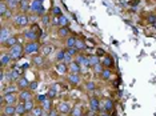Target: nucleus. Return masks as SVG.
Masks as SVG:
<instances>
[{
    "label": "nucleus",
    "instance_id": "obj_44",
    "mask_svg": "<svg viewBox=\"0 0 156 116\" xmlns=\"http://www.w3.org/2000/svg\"><path fill=\"white\" fill-rule=\"evenodd\" d=\"M56 95H58V91H56L55 88H52V87H51V88L48 90V92H47V96L49 97V99H54Z\"/></svg>",
    "mask_w": 156,
    "mask_h": 116
},
{
    "label": "nucleus",
    "instance_id": "obj_10",
    "mask_svg": "<svg viewBox=\"0 0 156 116\" xmlns=\"http://www.w3.org/2000/svg\"><path fill=\"white\" fill-rule=\"evenodd\" d=\"M75 60H76L77 63H79V64H80L81 67H87V68H88V67H91V65H90V58H88L87 55L81 54V52H80V54L75 58Z\"/></svg>",
    "mask_w": 156,
    "mask_h": 116
},
{
    "label": "nucleus",
    "instance_id": "obj_40",
    "mask_svg": "<svg viewBox=\"0 0 156 116\" xmlns=\"http://www.w3.org/2000/svg\"><path fill=\"white\" fill-rule=\"evenodd\" d=\"M73 59H75V58H73V56H71V55L68 54V52L66 51V54H64V59H63V62H64L66 64H69V63H72V62H73Z\"/></svg>",
    "mask_w": 156,
    "mask_h": 116
},
{
    "label": "nucleus",
    "instance_id": "obj_51",
    "mask_svg": "<svg viewBox=\"0 0 156 116\" xmlns=\"http://www.w3.org/2000/svg\"><path fill=\"white\" fill-rule=\"evenodd\" d=\"M104 54H105V52L103 51L101 48H98V51H96V55H98V56H100V55H104Z\"/></svg>",
    "mask_w": 156,
    "mask_h": 116
},
{
    "label": "nucleus",
    "instance_id": "obj_11",
    "mask_svg": "<svg viewBox=\"0 0 156 116\" xmlns=\"http://www.w3.org/2000/svg\"><path fill=\"white\" fill-rule=\"evenodd\" d=\"M34 97V91L31 90H23L19 93V101H27Z\"/></svg>",
    "mask_w": 156,
    "mask_h": 116
},
{
    "label": "nucleus",
    "instance_id": "obj_37",
    "mask_svg": "<svg viewBox=\"0 0 156 116\" xmlns=\"http://www.w3.org/2000/svg\"><path fill=\"white\" fill-rule=\"evenodd\" d=\"M104 68H105V67L101 63H99V64H96L95 67H92V69H94V72H95V73H98V75H100V73H101L103 71H104Z\"/></svg>",
    "mask_w": 156,
    "mask_h": 116
},
{
    "label": "nucleus",
    "instance_id": "obj_47",
    "mask_svg": "<svg viewBox=\"0 0 156 116\" xmlns=\"http://www.w3.org/2000/svg\"><path fill=\"white\" fill-rule=\"evenodd\" d=\"M47 99H49V97L47 96V93H45V95H39V96L36 97V100H37V103H43V101H45V100H47Z\"/></svg>",
    "mask_w": 156,
    "mask_h": 116
},
{
    "label": "nucleus",
    "instance_id": "obj_39",
    "mask_svg": "<svg viewBox=\"0 0 156 116\" xmlns=\"http://www.w3.org/2000/svg\"><path fill=\"white\" fill-rule=\"evenodd\" d=\"M54 45H51V44H45L44 47H43V54L44 55H48V54H51L52 51H54Z\"/></svg>",
    "mask_w": 156,
    "mask_h": 116
},
{
    "label": "nucleus",
    "instance_id": "obj_27",
    "mask_svg": "<svg viewBox=\"0 0 156 116\" xmlns=\"http://www.w3.org/2000/svg\"><path fill=\"white\" fill-rule=\"evenodd\" d=\"M45 111L41 108V105H36L32 111H31V116H44Z\"/></svg>",
    "mask_w": 156,
    "mask_h": 116
},
{
    "label": "nucleus",
    "instance_id": "obj_25",
    "mask_svg": "<svg viewBox=\"0 0 156 116\" xmlns=\"http://www.w3.org/2000/svg\"><path fill=\"white\" fill-rule=\"evenodd\" d=\"M58 35H59V37H68L71 32H69V30H68V27H59V30H58Z\"/></svg>",
    "mask_w": 156,
    "mask_h": 116
},
{
    "label": "nucleus",
    "instance_id": "obj_52",
    "mask_svg": "<svg viewBox=\"0 0 156 116\" xmlns=\"http://www.w3.org/2000/svg\"><path fill=\"white\" fill-rule=\"evenodd\" d=\"M100 116H111V114H109V112H107V111H101V112H100Z\"/></svg>",
    "mask_w": 156,
    "mask_h": 116
},
{
    "label": "nucleus",
    "instance_id": "obj_23",
    "mask_svg": "<svg viewBox=\"0 0 156 116\" xmlns=\"http://www.w3.org/2000/svg\"><path fill=\"white\" fill-rule=\"evenodd\" d=\"M15 108H16V114H17V115L24 116V115L27 114V110H26V105H24V101H19V103L15 105Z\"/></svg>",
    "mask_w": 156,
    "mask_h": 116
},
{
    "label": "nucleus",
    "instance_id": "obj_8",
    "mask_svg": "<svg viewBox=\"0 0 156 116\" xmlns=\"http://www.w3.org/2000/svg\"><path fill=\"white\" fill-rule=\"evenodd\" d=\"M56 110L59 111L60 115H69L71 114V110H72V107L67 103V101H60L58 104V107H56Z\"/></svg>",
    "mask_w": 156,
    "mask_h": 116
},
{
    "label": "nucleus",
    "instance_id": "obj_41",
    "mask_svg": "<svg viewBox=\"0 0 156 116\" xmlns=\"http://www.w3.org/2000/svg\"><path fill=\"white\" fill-rule=\"evenodd\" d=\"M147 22H148V24H152V26H154V24L156 23V13H150V15L147 16Z\"/></svg>",
    "mask_w": 156,
    "mask_h": 116
},
{
    "label": "nucleus",
    "instance_id": "obj_17",
    "mask_svg": "<svg viewBox=\"0 0 156 116\" xmlns=\"http://www.w3.org/2000/svg\"><path fill=\"white\" fill-rule=\"evenodd\" d=\"M75 48L79 52H84L88 48V45L86 43V39H81V37H77L76 40V44H75Z\"/></svg>",
    "mask_w": 156,
    "mask_h": 116
},
{
    "label": "nucleus",
    "instance_id": "obj_24",
    "mask_svg": "<svg viewBox=\"0 0 156 116\" xmlns=\"http://www.w3.org/2000/svg\"><path fill=\"white\" fill-rule=\"evenodd\" d=\"M76 40H77V37H76V36H73V35H69V36L66 39V47H67V48H72V47H75Z\"/></svg>",
    "mask_w": 156,
    "mask_h": 116
},
{
    "label": "nucleus",
    "instance_id": "obj_14",
    "mask_svg": "<svg viewBox=\"0 0 156 116\" xmlns=\"http://www.w3.org/2000/svg\"><path fill=\"white\" fill-rule=\"evenodd\" d=\"M68 69H69V73H79V75H80V72H83L81 65L76 60H73L72 63H69V64H68Z\"/></svg>",
    "mask_w": 156,
    "mask_h": 116
},
{
    "label": "nucleus",
    "instance_id": "obj_21",
    "mask_svg": "<svg viewBox=\"0 0 156 116\" xmlns=\"http://www.w3.org/2000/svg\"><path fill=\"white\" fill-rule=\"evenodd\" d=\"M69 116H84V111H83V107L80 104L75 105V107L71 110V114Z\"/></svg>",
    "mask_w": 156,
    "mask_h": 116
},
{
    "label": "nucleus",
    "instance_id": "obj_3",
    "mask_svg": "<svg viewBox=\"0 0 156 116\" xmlns=\"http://www.w3.org/2000/svg\"><path fill=\"white\" fill-rule=\"evenodd\" d=\"M30 12H32V13H35V15H37V16L44 15L45 9L43 7V0H31Z\"/></svg>",
    "mask_w": 156,
    "mask_h": 116
},
{
    "label": "nucleus",
    "instance_id": "obj_35",
    "mask_svg": "<svg viewBox=\"0 0 156 116\" xmlns=\"http://www.w3.org/2000/svg\"><path fill=\"white\" fill-rule=\"evenodd\" d=\"M24 105H26V110H27V112H31L34 110L36 105H35V101L31 99V100H27V101H24Z\"/></svg>",
    "mask_w": 156,
    "mask_h": 116
},
{
    "label": "nucleus",
    "instance_id": "obj_4",
    "mask_svg": "<svg viewBox=\"0 0 156 116\" xmlns=\"http://www.w3.org/2000/svg\"><path fill=\"white\" fill-rule=\"evenodd\" d=\"M19 103V95L4 93L2 95V105H16Z\"/></svg>",
    "mask_w": 156,
    "mask_h": 116
},
{
    "label": "nucleus",
    "instance_id": "obj_46",
    "mask_svg": "<svg viewBox=\"0 0 156 116\" xmlns=\"http://www.w3.org/2000/svg\"><path fill=\"white\" fill-rule=\"evenodd\" d=\"M86 88H87V91H95L96 90V84H95L94 82H88L86 84Z\"/></svg>",
    "mask_w": 156,
    "mask_h": 116
},
{
    "label": "nucleus",
    "instance_id": "obj_1",
    "mask_svg": "<svg viewBox=\"0 0 156 116\" xmlns=\"http://www.w3.org/2000/svg\"><path fill=\"white\" fill-rule=\"evenodd\" d=\"M8 54H9V56H11L12 60H15V62L19 60V59H22L23 55H26L24 54V44L17 43V44L13 45V47L8 48Z\"/></svg>",
    "mask_w": 156,
    "mask_h": 116
},
{
    "label": "nucleus",
    "instance_id": "obj_12",
    "mask_svg": "<svg viewBox=\"0 0 156 116\" xmlns=\"http://www.w3.org/2000/svg\"><path fill=\"white\" fill-rule=\"evenodd\" d=\"M67 80H68V83L72 84V86H79L81 82V77L79 73H68V75H67Z\"/></svg>",
    "mask_w": 156,
    "mask_h": 116
},
{
    "label": "nucleus",
    "instance_id": "obj_30",
    "mask_svg": "<svg viewBox=\"0 0 156 116\" xmlns=\"http://www.w3.org/2000/svg\"><path fill=\"white\" fill-rule=\"evenodd\" d=\"M90 58V65L91 67H95L96 64H99V63H101V59L99 58L98 55H92V56H88Z\"/></svg>",
    "mask_w": 156,
    "mask_h": 116
},
{
    "label": "nucleus",
    "instance_id": "obj_19",
    "mask_svg": "<svg viewBox=\"0 0 156 116\" xmlns=\"http://www.w3.org/2000/svg\"><path fill=\"white\" fill-rule=\"evenodd\" d=\"M30 7H31V0H20L19 2V9L20 12H30Z\"/></svg>",
    "mask_w": 156,
    "mask_h": 116
},
{
    "label": "nucleus",
    "instance_id": "obj_16",
    "mask_svg": "<svg viewBox=\"0 0 156 116\" xmlns=\"http://www.w3.org/2000/svg\"><path fill=\"white\" fill-rule=\"evenodd\" d=\"M19 86H17L16 83H9L7 87H4V90H3V95L4 93H16L19 92Z\"/></svg>",
    "mask_w": 156,
    "mask_h": 116
},
{
    "label": "nucleus",
    "instance_id": "obj_43",
    "mask_svg": "<svg viewBox=\"0 0 156 116\" xmlns=\"http://www.w3.org/2000/svg\"><path fill=\"white\" fill-rule=\"evenodd\" d=\"M67 52H68V54L71 55V56H73V58H76V56L77 55H79V51H77L76 50V48L75 47H72V48H67V50H66Z\"/></svg>",
    "mask_w": 156,
    "mask_h": 116
},
{
    "label": "nucleus",
    "instance_id": "obj_49",
    "mask_svg": "<svg viewBox=\"0 0 156 116\" xmlns=\"http://www.w3.org/2000/svg\"><path fill=\"white\" fill-rule=\"evenodd\" d=\"M41 23H43V24H48L49 23V16L48 15H41Z\"/></svg>",
    "mask_w": 156,
    "mask_h": 116
},
{
    "label": "nucleus",
    "instance_id": "obj_13",
    "mask_svg": "<svg viewBox=\"0 0 156 116\" xmlns=\"http://www.w3.org/2000/svg\"><path fill=\"white\" fill-rule=\"evenodd\" d=\"M56 71H58L59 75H68V73H69L68 64H66L64 62L56 63Z\"/></svg>",
    "mask_w": 156,
    "mask_h": 116
},
{
    "label": "nucleus",
    "instance_id": "obj_28",
    "mask_svg": "<svg viewBox=\"0 0 156 116\" xmlns=\"http://www.w3.org/2000/svg\"><path fill=\"white\" fill-rule=\"evenodd\" d=\"M101 64L105 67V68H111V67L113 65V60H112V58L111 56H105L104 55V58L101 59Z\"/></svg>",
    "mask_w": 156,
    "mask_h": 116
},
{
    "label": "nucleus",
    "instance_id": "obj_20",
    "mask_svg": "<svg viewBox=\"0 0 156 116\" xmlns=\"http://www.w3.org/2000/svg\"><path fill=\"white\" fill-rule=\"evenodd\" d=\"M2 114H4V115H7V116H13V115L16 114L15 105H3Z\"/></svg>",
    "mask_w": 156,
    "mask_h": 116
},
{
    "label": "nucleus",
    "instance_id": "obj_53",
    "mask_svg": "<svg viewBox=\"0 0 156 116\" xmlns=\"http://www.w3.org/2000/svg\"><path fill=\"white\" fill-rule=\"evenodd\" d=\"M154 27H155V28H156V23H155V24H154Z\"/></svg>",
    "mask_w": 156,
    "mask_h": 116
},
{
    "label": "nucleus",
    "instance_id": "obj_15",
    "mask_svg": "<svg viewBox=\"0 0 156 116\" xmlns=\"http://www.w3.org/2000/svg\"><path fill=\"white\" fill-rule=\"evenodd\" d=\"M101 103H103V107H101L103 111L111 112L115 108V103H113L112 99H104V100H101Z\"/></svg>",
    "mask_w": 156,
    "mask_h": 116
},
{
    "label": "nucleus",
    "instance_id": "obj_29",
    "mask_svg": "<svg viewBox=\"0 0 156 116\" xmlns=\"http://www.w3.org/2000/svg\"><path fill=\"white\" fill-rule=\"evenodd\" d=\"M40 105H41V108H43V110L48 114V112L52 110V99H47L45 101H43Z\"/></svg>",
    "mask_w": 156,
    "mask_h": 116
},
{
    "label": "nucleus",
    "instance_id": "obj_9",
    "mask_svg": "<svg viewBox=\"0 0 156 116\" xmlns=\"http://www.w3.org/2000/svg\"><path fill=\"white\" fill-rule=\"evenodd\" d=\"M88 104H90V110H92L94 112H99L101 110V101L98 99V97H90V101H88Z\"/></svg>",
    "mask_w": 156,
    "mask_h": 116
},
{
    "label": "nucleus",
    "instance_id": "obj_50",
    "mask_svg": "<svg viewBox=\"0 0 156 116\" xmlns=\"http://www.w3.org/2000/svg\"><path fill=\"white\" fill-rule=\"evenodd\" d=\"M52 24L59 27V16H52Z\"/></svg>",
    "mask_w": 156,
    "mask_h": 116
},
{
    "label": "nucleus",
    "instance_id": "obj_45",
    "mask_svg": "<svg viewBox=\"0 0 156 116\" xmlns=\"http://www.w3.org/2000/svg\"><path fill=\"white\" fill-rule=\"evenodd\" d=\"M37 87H39V82H37V80H32V82H30V88H28V90L36 91Z\"/></svg>",
    "mask_w": 156,
    "mask_h": 116
},
{
    "label": "nucleus",
    "instance_id": "obj_54",
    "mask_svg": "<svg viewBox=\"0 0 156 116\" xmlns=\"http://www.w3.org/2000/svg\"><path fill=\"white\" fill-rule=\"evenodd\" d=\"M2 116H7V115H4V114H2Z\"/></svg>",
    "mask_w": 156,
    "mask_h": 116
},
{
    "label": "nucleus",
    "instance_id": "obj_33",
    "mask_svg": "<svg viewBox=\"0 0 156 116\" xmlns=\"http://www.w3.org/2000/svg\"><path fill=\"white\" fill-rule=\"evenodd\" d=\"M100 76H101V79H104V80H109V79H111V76H112L111 69H109V68H104V71L100 73Z\"/></svg>",
    "mask_w": 156,
    "mask_h": 116
},
{
    "label": "nucleus",
    "instance_id": "obj_36",
    "mask_svg": "<svg viewBox=\"0 0 156 116\" xmlns=\"http://www.w3.org/2000/svg\"><path fill=\"white\" fill-rule=\"evenodd\" d=\"M8 11V5H7V3L4 2V0H2V3H0V16H4L5 12Z\"/></svg>",
    "mask_w": 156,
    "mask_h": 116
},
{
    "label": "nucleus",
    "instance_id": "obj_42",
    "mask_svg": "<svg viewBox=\"0 0 156 116\" xmlns=\"http://www.w3.org/2000/svg\"><path fill=\"white\" fill-rule=\"evenodd\" d=\"M51 12H52V16H60V15H63L62 9H60L59 7H52Z\"/></svg>",
    "mask_w": 156,
    "mask_h": 116
},
{
    "label": "nucleus",
    "instance_id": "obj_22",
    "mask_svg": "<svg viewBox=\"0 0 156 116\" xmlns=\"http://www.w3.org/2000/svg\"><path fill=\"white\" fill-rule=\"evenodd\" d=\"M11 62H12V59H11V56H9L8 52H3V54H2V58H0V63H2V67L8 65Z\"/></svg>",
    "mask_w": 156,
    "mask_h": 116
},
{
    "label": "nucleus",
    "instance_id": "obj_48",
    "mask_svg": "<svg viewBox=\"0 0 156 116\" xmlns=\"http://www.w3.org/2000/svg\"><path fill=\"white\" fill-rule=\"evenodd\" d=\"M12 16H13V13H12V9H9V8H8V11L5 12V15L3 16V19H11Z\"/></svg>",
    "mask_w": 156,
    "mask_h": 116
},
{
    "label": "nucleus",
    "instance_id": "obj_26",
    "mask_svg": "<svg viewBox=\"0 0 156 116\" xmlns=\"http://www.w3.org/2000/svg\"><path fill=\"white\" fill-rule=\"evenodd\" d=\"M17 43H19V37L15 36V35H12V36L4 43V45H5V47H8V48H11V47H13V45L17 44Z\"/></svg>",
    "mask_w": 156,
    "mask_h": 116
},
{
    "label": "nucleus",
    "instance_id": "obj_5",
    "mask_svg": "<svg viewBox=\"0 0 156 116\" xmlns=\"http://www.w3.org/2000/svg\"><path fill=\"white\" fill-rule=\"evenodd\" d=\"M13 22H15L16 27H27L30 24V16L24 12H19L13 17Z\"/></svg>",
    "mask_w": 156,
    "mask_h": 116
},
{
    "label": "nucleus",
    "instance_id": "obj_7",
    "mask_svg": "<svg viewBox=\"0 0 156 116\" xmlns=\"http://www.w3.org/2000/svg\"><path fill=\"white\" fill-rule=\"evenodd\" d=\"M11 36H12L11 28L7 27V26H3L2 30H0V41H2V44L4 45V43H5V41L8 40V39L11 37Z\"/></svg>",
    "mask_w": 156,
    "mask_h": 116
},
{
    "label": "nucleus",
    "instance_id": "obj_2",
    "mask_svg": "<svg viewBox=\"0 0 156 116\" xmlns=\"http://www.w3.org/2000/svg\"><path fill=\"white\" fill-rule=\"evenodd\" d=\"M41 50V45L39 41H27L24 44V54L26 55H36Z\"/></svg>",
    "mask_w": 156,
    "mask_h": 116
},
{
    "label": "nucleus",
    "instance_id": "obj_6",
    "mask_svg": "<svg viewBox=\"0 0 156 116\" xmlns=\"http://www.w3.org/2000/svg\"><path fill=\"white\" fill-rule=\"evenodd\" d=\"M22 36L26 39L27 41H39V39H40V36H39V35L35 32V31H34L31 27L23 31V35H22Z\"/></svg>",
    "mask_w": 156,
    "mask_h": 116
},
{
    "label": "nucleus",
    "instance_id": "obj_55",
    "mask_svg": "<svg viewBox=\"0 0 156 116\" xmlns=\"http://www.w3.org/2000/svg\"><path fill=\"white\" fill-rule=\"evenodd\" d=\"M5 2H7V0H5Z\"/></svg>",
    "mask_w": 156,
    "mask_h": 116
},
{
    "label": "nucleus",
    "instance_id": "obj_38",
    "mask_svg": "<svg viewBox=\"0 0 156 116\" xmlns=\"http://www.w3.org/2000/svg\"><path fill=\"white\" fill-rule=\"evenodd\" d=\"M64 54H66V50H59L56 52V62L60 63L63 62V59H64Z\"/></svg>",
    "mask_w": 156,
    "mask_h": 116
},
{
    "label": "nucleus",
    "instance_id": "obj_34",
    "mask_svg": "<svg viewBox=\"0 0 156 116\" xmlns=\"http://www.w3.org/2000/svg\"><path fill=\"white\" fill-rule=\"evenodd\" d=\"M68 24H69V22L64 15L59 16V27H68Z\"/></svg>",
    "mask_w": 156,
    "mask_h": 116
},
{
    "label": "nucleus",
    "instance_id": "obj_18",
    "mask_svg": "<svg viewBox=\"0 0 156 116\" xmlns=\"http://www.w3.org/2000/svg\"><path fill=\"white\" fill-rule=\"evenodd\" d=\"M16 84L19 86L20 90H27V88H30V80H28L27 77H24V76H20L19 80L16 82Z\"/></svg>",
    "mask_w": 156,
    "mask_h": 116
},
{
    "label": "nucleus",
    "instance_id": "obj_31",
    "mask_svg": "<svg viewBox=\"0 0 156 116\" xmlns=\"http://www.w3.org/2000/svg\"><path fill=\"white\" fill-rule=\"evenodd\" d=\"M19 2L20 0H7L5 3H7V5H8L9 9H16V8H19Z\"/></svg>",
    "mask_w": 156,
    "mask_h": 116
},
{
    "label": "nucleus",
    "instance_id": "obj_32",
    "mask_svg": "<svg viewBox=\"0 0 156 116\" xmlns=\"http://www.w3.org/2000/svg\"><path fill=\"white\" fill-rule=\"evenodd\" d=\"M32 62L36 67H43L44 65V58L43 56H34Z\"/></svg>",
    "mask_w": 156,
    "mask_h": 116
}]
</instances>
